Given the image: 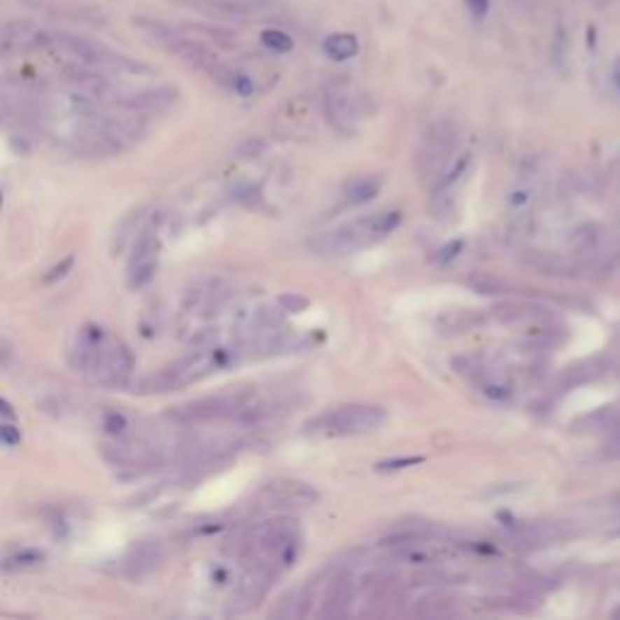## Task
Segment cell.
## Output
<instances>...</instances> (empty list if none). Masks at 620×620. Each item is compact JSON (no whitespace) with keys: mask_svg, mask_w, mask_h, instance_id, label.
Segmentation results:
<instances>
[{"mask_svg":"<svg viewBox=\"0 0 620 620\" xmlns=\"http://www.w3.org/2000/svg\"><path fill=\"white\" fill-rule=\"evenodd\" d=\"M68 361L76 371L102 386H124L134 371V356L126 344L112 339L99 325H85L78 330Z\"/></svg>","mask_w":620,"mask_h":620,"instance_id":"cell-1","label":"cell"},{"mask_svg":"<svg viewBox=\"0 0 620 620\" xmlns=\"http://www.w3.org/2000/svg\"><path fill=\"white\" fill-rule=\"evenodd\" d=\"M402 213L400 211H378L371 216L354 218L349 223L339 225V228L325 233L323 238H318L313 243V248L318 255L325 257H344L351 252L366 250L371 245L386 240L393 230L400 225Z\"/></svg>","mask_w":620,"mask_h":620,"instance_id":"cell-2","label":"cell"},{"mask_svg":"<svg viewBox=\"0 0 620 620\" xmlns=\"http://www.w3.org/2000/svg\"><path fill=\"white\" fill-rule=\"evenodd\" d=\"M388 422V412L378 404H341L327 409L306 422L303 434L313 439H341V436H361L381 429Z\"/></svg>","mask_w":620,"mask_h":620,"instance_id":"cell-3","label":"cell"},{"mask_svg":"<svg viewBox=\"0 0 620 620\" xmlns=\"http://www.w3.org/2000/svg\"><path fill=\"white\" fill-rule=\"evenodd\" d=\"M456 146H458V134L451 122H439L424 134L422 146L417 150V172L422 182L429 187H436V182L444 177V172L456 160Z\"/></svg>","mask_w":620,"mask_h":620,"instance_id":"cell-4","label":"cell"},{"mask_svg":"<svg viewBox=\"0 0 620 620\" xmlns=\"http://www.w3.org/2000/svg\"><path fill=\"white\" fill-rule=\"evenodd\" d=\"M383 545L390 548L393 560L404 562V565H434V562L453 560L458 555L453 543L434 538L424 530H397Z\"/></svg>","mask_w":620,"mask_h":620,"instance_id":"cell-5","label":"cell"},{"mask_svg":"<svg viewBox=\"0 0 620 620\" xmlns=\"http://www.w3.org/2000/svg\"><path fill=\"white\" fill-rule=\"evenodd\" d=\"M252 404H255L252 390L218 393V395L180 404L177 409H172L170 417L180 424H199V422H211V419H228V417L240 419Z\"/></svg>","mask_w":620,"mask_h":620,"instance_id":"cell-6","label":"cell"},{"mask_svg":"<svg viewBox=\"0 0 620 620\" xmlns=\"http://www.w3.org/2000/svg\"><path fill=\"white\" fill-rule=\"evenodd\" d=\"M157 235L153 230H143L134 245V255L129 260V286L143 288L153 281L157 272Z\"/></svg>","mask_w":620,"mask_h":620,"instance_id":"cell-7","label":"cell"},{"mask_svg":"<svg viewBox=\"0 0 620 620\" xmlns=\"http://www.w3.org/2000/svg\"><path fill=\"white\" fill-rule=\"evenodd\" d=\"M327 117L339 131H354L356 122L361 119L359 99L346 90H332L327 94Z\"/></svg>","mask_w":620,"mask_h":620,"instance_id":"cell-8","label":"cell"},{"mask_svg":"<svg viewBox=\"0 0 620 620\" xmlns=\"http://www.w3.org/2000/svg\"><path fill=\"white\" fill-rule=\"evenodd\" d=\"M265 495H269V502H274L276 507H306V504H313L318 499V495L310 487L293 480L269 482L265 487Z\"/></svg>","mask_w":620,"mask_h":620,"instance_id":"cell-9","label":"cell"},{"mask_svg":"<svg viewBox=\"0 0 620 620\" xmlns=\"http://www.w3.org/2000/svg\"><path fill=\"white\" fill-rule=\"evenodd\" d=\"M177 99V90L172 85L148 87V90H139L122 97V104L129 109H165Z\"/></svg>","mask_w":620,"mask_h":620,"instance_id":"cell-10","label":"cell"},{"mask_svg":"<svg viewBox=\"0 0 620 620\" xmlns=\"http://www.w3.org/2000/svg\"><path fill=\"white\" fill-rule=\"evenodd\" d=\"M383 187L381 175H359L354 180L346 182L344 187V202L349 206H361V204H369L378 197Z\"/></svg>","mask_w":620,"mask_h":620,"instance_id":"cell-11","label":"cell"},{"mask_svg":"<svg viewBox=\"0 0 620 620\" xmlns=\"http://www.w3.org/2000/svg\"><path fill=\"white\" fill-rule=\"evenodd\" d=\"M323 49L332 61H349L359 54V41L354 34H332L325 39Z\"/></svg>","mask_w":620,"mask_h":620,"instance_id":"cell-12","label":"cell"},{"mask_svg":"<svg viewBox=\"0 0 620 620\" xmlns=\"http://www.w3.org/2000/svg\"><path fill=\"white\" fill-rule=\"evenodd\" d=\"M160 560V550L157 545H139V550H134V555L126 562V570H129L131 577H143L146 572H150Z\"/></svg>","mask_w":620,"mask_h":620,"instance_id":"cell-13","label":"cell"},{"mask_svg":"<svg viewBox=\"0 0 620 620\" xmlns=\"http://www.w3.org/2000/svg\"><path fill=\"white\" fill-rule=\"evenodd\" d=\"M44 562V553L36 548H20L15 553L5 555L3 560V570L5 572H22V570H31V567L41 565Z\"/></svg>","mask_w":620,"mask_h":620,"instance_id":"cell-14","label":"cell"},{"mask_svg":"<svg viewBox=\"0 0 620 620\" xmlns=\"http://www.w3.org/2000/svg\"><path fill=\"white\" fill-rule=\"evenodd\" d=\"M260 41L265 49H272V51H276V54H286V51L293 49V39L279 29H265L260 34Z\"/></svg>","mask_w":620,"mask_h":620,"instance_id":"cell-15","label":"cell"},{"mask_svg":"<svg viewBox=\"0 0 620 620\" xmlns=\"http://www.w3.org/2000/svg\"><path fill=\"white\" fill-rule=\"evenodd\" d=\"M228 85L230 90L240 94V97H252V94H255V80H252L250 76H245V73H230Z\"/></svg>","mask_w":620,"mask_h":620,"instance_id":"cell-16","label":"cell"},{"mask_svg":"<svg viewBox=\"0 0 620 620\" xmlns=\"http://www.w3.org/2000/svg\"><path fill=\"white\" fill-rule=\"evenodd\" d=\"M102 424H104V432H107V434L122 436L126 432V427H129V419H126L122 412H107V414H104Z\"/></svg>","mask_w":620,"mask_h":620,"instance_id":"cell-17","label":"cell"},{"mask_svg":"<svg viewBox=\"0 0 620 620\" xmlns=\"http://www.w3.org/2000/svg\"><path fill=\"white\" fill-rule=\"evenodd\" d=\"M530 199H533V192H530L528 187H516L509 192V206H512L514 211H521V209H526L530 204Z\"/></svg>","mask_w":620,"mask_h":620,"instance_id":"cell-18","label":"cell"},{"mask_svg":"<svg viewBox=\"0 0 620 620\" xmlns=\"http://www.w3.org/2000/svg\"><path fill=\"white\" fill-rule=\"evenodd\" d=\"M71 267H73V257H66V260H63L61 265L51 267L49 274L44 276V283H54L56 279H63V276L68 274V269H71Z\"/></svg>","mask_w":620,"mask_h":620,"instance_id":"cell-19","label":"cell"},{"mask_svg":"<svg viewBox=\"0 0 620 620\" xmlns=\"http://www.w3.org/2000/svg\"><path fill=\"white\" fill-rule=\"evenodd\" d=\"M422 456H414V458H397V460H383L378 463V470H397V467H409V465H417L422 463Z\"/></svg>","mask_w":620,"mask_h":620,"instance_id":"cell-20","label":"cell"},{"mask_svg":"<svg viewBox=\"0 0 620 620\" xmlns=\"http://www.w3.org/2000/svg\"><path fill=\"white\" fill-rule=\"evenodd\" d=\"M0 436H3L5 446H17L20 439H22L20 429H15V424H10V422H3V427H0Z\"/></svg>","mask_w":620,"mask_h":620,"instance_id":"cell-21","label":"cell"},{"mask_svg":"<svg viewBox=\"0 0 620 620\" xmlns=\"http://www.w3.org/2000/svg\"><path fill=\"white\" fill-rule=\"evenodd\" d=\"M465 3V8L470 10V15L472 17H485L487 15V10H490V0H463Z\"/></svg>","mask_w":620,"mask_h":620,"instance_id":"cell-22","label":"cell"},{"mask_svg":"<svg viewBox=\"0 0 620 620\" xmlns=\"http://www.w3.org/2000/svg\"><path fill=\"white\" fill-rule=\"evenodd\" d=\"M456 250H460V243H451L449 248H444V250H441V255H439V262H449V260H453V257H456Z\"/></svg>","mask_w":620,"mask_h":620,"instance_id":"cell-23","label":"cell"},{"mask_svg":"<svg viewBox=\"0 0 620 620\" xmlns=\"http://www.w3.org/2000/svg\"><path fill=\"white\" fill-rule=\"evenodd\" d=\"M616 85H618V90H620V73L616 76Z\"/></svg>","mask_w":620,"mask_h":620,"instance_id":"cell-24","label":"cell"}]
</instances>
